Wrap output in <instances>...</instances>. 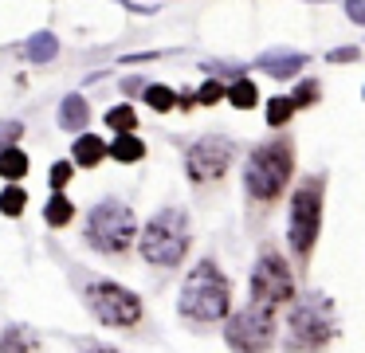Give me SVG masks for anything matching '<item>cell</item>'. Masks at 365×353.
<instances>
[{
	"label": "cell",
	"instance_id": "obj_18",
	"mask_svg": "<svg viewBox=\"0 0 365 353\" xmlns=\"http://www.w3.org/2000/svg\"><path fill=\"white\" fill-rule=\"evenodd\" d=\"M43 216H48L51 227H63V224H71L75 208H71V200H67L63 193H51V200H48V208H43Z\"/></svg>",
	"mask_w": 365,
	"mask_h": 353
},
{
	"label": "cell",
	"instance_id": "obj_5",
	"mask_svg": "<svg viewBox=\"0 0 365 353\" xmlns=\"http://www.w3.org/2000/svg\"><path fill=\"white\" fill-rule=\"evenodd\" d=\"M334 329H338V322H334V306L326 295L310 290V295H302L294 302V310H291V342L294 345L318 349V345H326L334 337Z\"/></svg>",
	"mask_w": 365,
	"mask_h": 353
},
{
	"label": "cell",
	"instance_id": "obj_12",
	"mask_svg": "<svg viewBox=\"0 0 365 353\" xmlns=\"http://www.w3.org/2000/svg\"><path fill=\"white\" fill-rule=\"evenodd\" d=\"M106 153H110V145H106L103 138H95V133H79V138H75V161H79L83 169L98 165Z\"/></svg>",
	"mask_w": 365,
	"mask_h": 353
},
{
	"label": "cell",
	"instance_id": "obj_30",
	"mask_svg": "<svg viewBox=\"0 0 365 353\" xmlns=\"http://www.w3.org/2000/svg\"><path fill=\"white\" fill-rule=\"evenodd\" d=\"M83 353H114V349H106V345H87Z\"/></svg>",
	"mask_w": 365,
	"mask_h": 353
},
{
	"label": "cell",
	"instance_id": "obj_25",
	"mask_svg": "<svg viewBox=\"0 0 365 353\" xmlns=\"http://www.w3.org/2000/svg\"><path fill=\"white\" fill-rule=\"evenodd\" d=\"M318 98V83H310V78H307V83H302V86H294V106H310V102H314Z\"/></svg>",
	"mask_w": 365,
	"mask_h": 353
},
{
	"label": "cell",
	"instance_id": "obj_27",
	"mask_svg": "<svg viewBox=\"0 0 365 353\" xmlns=\"http://www.w3.org/2000/svg\"><path fill=\"white\" fill-rule=\"evenodd\" d=\"M20 133H24V126H20V122H4V126H0V149H9V141L20 138Z\"/></svg>",
	"mask_w": 365,
	"mask_h": 353
},
{
	"label": "cell",
	"instance_id": "obj_7",
	"mask_svg": "<svg viewBox=\"0 0 365 353\" xmlns=\"http://www.w3.org/2000/svg\"><path fill=\"white\" fill-rule=\"evenodd\" d=\"M275 306H263L252 298V306H244V310H236L228 318V326H224V337H228V345L236 353H263L271 345V337H275Z\"/></svg>",
	"mask_w": 365,
	"mask_h": 353
},
{
	"label": "cell",
	"instance_id": "obj_1",
	"mask_svg": "<svg viewBox=\"0 0 365 353\" xmlns=\"http://www.w3.org/2000/svg\"><path fill=\"white\" fill-rule=\"evenodd\" d=\"M177 306L189 322H220L232 314V290L228 279L220 275V267L212 259H200L189 271L181 295H177Z\"/></svg>",
	"mask_w": 365,
	"mask_h": 353
},
{
	"label": "cell",
	"instance_id": "obj_17",
	"mask_svg": "<svg viewBox=\"0 0 365 353\" xmlns=\"http://www.w3.org/2000/svg\"><path fill=\"white\" fill-rule=\"evenodd\" d=\"M228 102H232L236 110H252L255 102H259V91H255L252 78H236V83L228 86Z\"/></svg>",
	"mask_w": 365,
	"mask_h": 353
},
{
	"label": "cell",
	"instance_id": "obj_16",
	"mask_svg": "<svg viewBox=\"0 0 365 353\" xmlns=\"http://www.w3.org/2000/svg\"><path fill=\"white\" fill-rule=\"evenodd\" d=\"M0 353H36V334L28 326H9L0 337Z\"/></svg>",
	"mask_w": 365,
	"mask_h": 353
},
{
	"label": "cell",
	"instance_id": "obj_9",
	"mask_svg": "<svg viewBox=\"0 0 365 353\" xmlns=\"http://www.w3.org/2000/svg\"><path fill=\"white\" fill-rule=\"evenodd\" d=\"M232 161H236V145H232L228 138L208 133V138H200L197 145L189 149L185 169H189V177L197 180V185H212V180H220L224 173L232 169Z\"/></svg>",
	"mask_w": 365,
	"mask_h": 353
},
{
	"label": "cell",
	"instance_id": "obj_3",
	"mask_svg": "<svg viewBox=\"0 0 365 353\" xmlns=\"http://www.w3.org/2000/svg\"><path fill=\"white\" fill-rule=\"evenodd\" d=\"M189 251V220L185 212L165 208L161 216H153L142 232V255L158 267H177Z\"/></svg>",
	"mask_w": 365,
	"mask_h": 353
},
{
	"label": "cell",
	"instance_id": "obj_6",
	"mask_svg": "<svg viewBox=\"0 0 365 353\" xmlns=\"http://www.w3.org/2000/svg\"><path fill=\"white\" fill-rule=\"evenodd\" d=\"M318 224H322V177H307L302 188L294 193V200H291V227H287V235H291V251L299 259L310 255L314 235H318Z\"/></svg>",
	"mask_w": 365,
	"mask_h": 353
},
{
	"label": "cell",
	"instance_id": "obj_13",
	"mask_svg": "<svg viewBox=\"0 0 365 353\" xmlns=\"http://www.w3.org/2000/svg\"><path fill=\"white\" fill-rule=\"evenodd\" d=\"M110 157H114V161H122V165H134V161H142V157H145V141L134 138V133H118V138L110 141Z\"/></svg>",
	"mask_w": 365,
	"mask_h": 353
},
{
	"label": "cell",
	"instance_id": "obj_24",
	"mask_svg": "<svg viewBox=\"0 0 365 353\" xmlns=\"http://www.w3.org/2000/svg\"><path fill=\"white\" fill-rule=\"evenodd\" d=\"M220 98H228V86H220V83H205L197 91V102H205V106H212V102H220Z\"/></svg>",
	"mask_w": 365,
	"mask_h": 353
},
{
	"label": "cell",
	"instance_id": "obj_29",
	"mask_svg": "<svg viewBox=\"0 0 365 353\" xmlns=\"http://www.w3.org/2000/svg\"><path fill=\"white\" fill-rule=\"evenodd\" d=\"M357 59V47H338V51H330V63H354Z\"/></svg>",
	"mask_w": 365,
	"mask_h": 353
},
{
	"label": "cell",
	"instance_id": "obj_28",
	"mask_svg": "<svg viewBox=\"0 0 365 353\" xmlns=\"http://www.w3.org/2000/svg\"><path fill=\"white\" fill-rule=\"evenodd\" d=\"M346 16L354 24H365V0H346Z\"/></svg>",
	"mask_w": 365,
	"mask_h": 353
},
{
	"label": "cell",
	"instance_id": "obj_19",
	"mask_svg": "<svg viewBox=\"0 0 365 353\" xmlns=\"http://www.w3.org/2000/svg\"><path fill=\"white\" fill-rule=\"evenodd\" d=\"M28 173V157L20 153V149H0V177H9V180H20Z\"/></svg>",
	"mask_w": 365,
	"mask_h": 353
},
{
	"label": "cell",
	"instance_id": "obj_2",
	"mask_svg": "<svg viewBox=\"0 0 365 353\" xmlns=\"http://www.w3.org/2000/svg\"><path fill=\"white\" fill-rule=\"evenodd\" d=\"M294 173V157H291V141H267L259 145L244 165V185L255 200H275L287 188Z\"/></svg>",
	"mask_w": 365,
	"mask_h": 353
},
{
	"label": "cell",
	"instance_id": "obj_26",
	"mask_svg": "<svg viewBox=\"0 0 365 353\" xmlns=\"http://www.w3.org/2000/svg\"><path fill=\"white\" fill-rule=\"evenodd\" d=\"M67 180H71V165H67V161L51 165V193H63Z\"/></svg>",
	"mask_w": 365,
	"mask_h": 353
},
{
	"label": "cell",
	"instance_id": "obj_21",
	"mask_svg": "<svg viewBox=\"0 0 365 353\" xmlns=\"http://www.w3.org/2000/svg\"><path fill=\"white\" fill-rule=\"evenodd\" d=\"M24 204H28V196H24V188H4V193H0V212H4V216H20V212H24Z\"/></svg>",
	"mask_w": 365,
	"mask_h": 353
},
{
	"label": "cell",
	"instance_id": "obj_14",
	"mask_svg": "<svg viewBox=\"0 0 365 353\" xmlns=\"http://www.w3.org/2000/svg\"><path fill=\"white\" fill-rule=\"evenodd\" d=\"M56 51H59V44H56L51 31H36V36L24 44V59L28 63H51V59H56Z\"/></svg>",
	"mask_w": 365,
	"mask_h": 353
},
{
	"label": "cell",
	"instance_id": "obj_20",
	"mask_svg": "<svg viewBox=\"0 0 365 353\" xmlns=\"http://www.w3.org/2000/svg\"><path fill=\"white\" fill-rule=\"evenodd\" d=\"M106 126H110L114 133H134V126H138L134 106H110L106 110Z\"/></svg>",
	"mask_w": 365,
	"mask_h": 353
},
{
	"label": "cell",
	"instance_id": "obj_23",
	"mask_svg": "<svg viewBox=\"0 0 365 353\" xmlns=\"http://www.w3.org/2000/svg\"><path fill=\"white\" fill-rule=\"evenodd\" d=\"M294 110H299V106H294L291 98H271V102H267V122H271V126H287Z\"/></svg>",
	"mask_w": 365,
	"mask_h": 353
},
{
	"label": "cell",
	"instance_id": "obj_10",
	"mask_svg": "<svg viewBox=\"0 0 365 353\" xmlns=\"http://www.w3.org/2000/svg\"><path fill=\"white\" fill-rule=\"evenodd\" d=\"M294 295V279L287 271L283 255L279 251H263L255 259V271H252V298L263 306H279Z\"/></svg>",
	"mask_w": 365,
	"mask_h": 353
},
{
	"label": "cell",
	"instance_id": "obj_4",
	"mask_svg": "<svg viewBox=\"0 0 365 353\" xmlns=\"http://www.w3.org/2000/svg\"><path fill=\"white\" fill-rule=\"evenodd\" d=\"M134 212L122 200H103L91 208L87 216V243L95 251H106V255H118L134 243Z\"/></svg>",
	"mask_w": 365,
	"mask_h": 353
},
{
	"label": "cell",
	"instance_id": "obj_11",
	"mask_svg": "<svg viewBox=\"0 0 365 353\" xmlns=\"http://www.w3.org/2000/svg\"><path fill=\"white\" fill-rule=\"evenodd\" d=\"M259 63L263 71H267L271 78H291V75H299L302 71V63H307V55L302 51H291V47H279V51H267V55H259Z\"/></svg>",
	"mask_w": 365,
	"mask_h": 353
},
{
	"label": "cell",
	"instance_id": "obj_15",
	"mask_svg": "<svg viewBox=\"0 0 365 353\" xmlns=\"http://www.w3.org/2000/svg\"><path fill=\"white\" fill-rule=\"evenodd\" d=\"M59 126L63 130H83L87 126V102H83V94H67L63 106H59Z\"/></svg>",
	"mask_w": 365,
	"mask_h": 353
},
{
	"label": "cell",
	"instance_id": "obj_8",
	"mask_svg": "<svg viewBox=\"0 0 365 353\" xmlns=\"http://www.w3.org/2000/svg\"><path fill=\"white\" fill-rule=\"evenodd\" d=\"M87 302H91V310L98 314V322H106V326H134V322L142 318V298H138L134 290L110 282V279L91 282Z\"/></svg>",
	"mask_w": 365,
	"mask_h": 353
},
{
	"label": "cell",
	"instance_id": "obj_22",
	"mask_svg": "<svg viewBox=\"0 0 365 353\" xmlns=\"http://www.w3.org/2000/svg\"><path fill=\"white\" fill-rule=\"evenodd\" d=\"M145 102H150L153 110H173L177 106V94L169 91V86L153 83V86H145Z\"/></svg>",
	"mask_w": 365,
	"mask_h": 353
}]
</instances>
